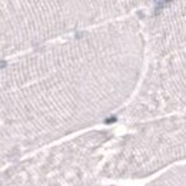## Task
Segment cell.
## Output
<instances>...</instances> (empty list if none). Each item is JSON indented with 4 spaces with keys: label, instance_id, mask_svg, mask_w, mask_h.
I'll return each instance as SVG.
<instances>
[{
    "label": "cell",
    "instance_id": "cell-1",
    "mask_svg": "<svg viewBox=\"0 0 186 186\" xmlns=\"http://www.w3.org/2000/svg\"><path fill=\"white\" fill-rule=\"evenodd\" d=\"M170 5V2H158L156 3V11H160L163 7H168Z\"/></svg>",
    "mask_w": 186,
    "mask_h": 186
},
{
    "label": "cell",
    "instance_id": "cell-2",
    "mask_svg": "<svg viewBox=\"0 0 186 186\" xmlns=\"http://www.w3.org/2000/svg\"><path fill=\"white\" fill-rule=\"evenodd\" d=\"M6 65H7V63H6L5 60H0V69H3V67H5Z\"/></svg>",
    "mask_w": 186,
    "mask_h": 186
},
{
    "label": "cell",
    "instance_id": "cell-3",
    "mask_svg": "<svg viewBox=\"0 0 186 186\" xmlns=\"http://www.w3.org/2000/svg\"><path fill=\"white\" fill-rule=\"evenodd\" d=\"M116 120V117L113 116V117H110V119H106V123H110V122H115Z\"/></svg>",
    "mask_w": 186,
    "mask_h": 186
}]
</instances>
